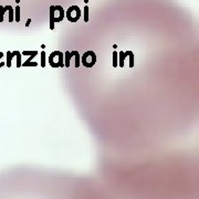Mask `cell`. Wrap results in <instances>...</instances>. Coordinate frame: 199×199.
Instances as JSON below:
<instances>
[{"label": "cell", "instance_id": "obj_9", "mask_svg": "<svg viewBox=\"0 0 199 199\" xmlns=\"http://www.w3.org/2000/svg\"><path fill=\"white\" fill-rule=\"evenodd\" d=\"M7 10L9 11V22H13L14 20V11H13V8L11 6H6Z\"/></svg>", "mask_w": 199, "mask_h": 199}, {"label": "cell", "instance_id": "obj_1", "mask_svg": "<svg viewBox=\"0 0 199 199\" xmlns=\"http://www.w3.org/2000/svg\"><path fill=\"white\" fill-rule=\"evenodd\" d=\"M49 64L52 68H64L63 53L61 51H53L49 55Z\"/></svg>", "mask_w": 199, "mask_h": 199}, {"label": "cell", "instance_id": "obj_3", "mask_svg": "<svg viewBox=\"0 0 199 199\" xmlns=\"http://www.w3.org/2000/svg\"><path fill=\"white\" fill-rule=\"evenodd\" d=\"M81 10L78 6L73 5L66 10V13H64V16H66V19L70 22H76L81 18Z\"/></svg>", "mask_w": 199, "mask_h": 199}, {"label": "cell", "instance_id": "obj_7", "mask_svg": "<svg viewBox=\"0 0 199 199\" xmlns=\"http://www.w3.org/2000/svg\"><path fill=\"white\" fill-rule=\"evenodd\" d=\"M11 53H12V55H13V57H16L17 68H21V65H22V61H21L22 54H21V52H19V51H13V52H11Z\"/></svg>", "mask_w": 199, "mask_h": 199}, {"label": "cell", "instance_id": "obj_19", "mask_svg": "<svg viewBox=\"0 0 199 199\" xmlns=\"http://www.w3.org/2000/svg\"><path fill=\"white\" fill-rule=\"evenodd\" d=\"M30 23H31V19H28V20H27V22H26V27H29V26H30Z\"/></svg>", "mask_w": 199, "mask_h": 199}, {"label": "cell", "instance_id": "obj_8", "mask_svg": "<svg viewBox=\"0 0 199 199\" xmlns=\"http://www.w3.org/2000/svg\"><path fill=\"white\" fill-rule=\"evenodd\" d=\"M117 58L120 59V61H119L120 68H124V60L127 58L125 54H124V51H120V54H117Z\"/></svg>", "mask_w": 199, "mask_h": 199}, {"label": "cell", "instance_id": "obj_18", "mask_svg": "<svg viewBox=\"0 0 199 199\" xmlns=\"http://www.w3.org/2000/svg\"><path fill=\"white\" fill-rule=\"evenodd\" d=\"M128 59H130V68H133L134 66V54H133V52L130 53Z\"/></svg>", "mask_w": 199, "mask_h": 199}, {"label": "cell", "instance_id": "obj_13", "mask_svg": "<svg viewBox=\"0 0 199 199\" xmlns=\"http://www.w3.org/2000/svg\"><path fill=\"white\" fill-rule=\"evenodd\" d=\"M117 54H119V53L116 52V51L113 52V66L114 68H117V66H119V58H117Z\"/></svg>", "mask_w": 199, "mask_h": 199}, {"label": "cell", "instance_id": "obj_11", "mask_svg": "<svg viewBox=\"0 0 199 199\" xmlns=\"http://www.w3.org/2000/svg\"><path fill=\"white\" fill-rule=\"evenodd\" d=\"M14 21L16 22L20 21V6H17L14 8Z\"/></svg>", "mask_w": 199, "mask_h": 199}, {"label": "cell", "instance_id": "obj_12", "mask_svg": "<svg viewBox=\"0 0 199 199\" xmlns=\"http://www.w3.org/2000/svg\"><path fill=\"white\" fill-rule=\"evenodd\" d=\"M7 11V8L3 6H0V22H3L5 20V13Z\"/></svg>", "mask_w": 199, "mask_h": 199}, {"label": "cell", "instance_id": "obj_15", "mask_svg": "<svg viewBox=\"0 0 199 199\" xmlns=\"http://www.w3.org/2000/svg\"><path fill=\"white\" fill-rule=\"evenodd\" d=\"M40 58H41V66L44 68L45 66V52L44 51H42V52L40 53Z\"/></svg>", "mask_w": 199, "mask_h": 199}, {"label": "cell", "instance_id": "obj_6", "mask_svg": "<svg viewBox=\"0 0 199 199\" xmlns=\"http://www.w3.org/2000/svg\"><path fill=\"white\" fill-rule=\"evenodd\" d=\"M63 62H64V66L69 68L71 65V53L70 51H66L65 53H63Z\"/></svg>", "mask_w": 199, "mask_h": 199}, {"label": "cell", "instance_id": "obj_10", "mask_svg": "<svg viewBox=\"0 0 199 199\" xmlns=\"http://www.w3.org/2000/svg\"><path fill=\"white\" fill-rule=\"evenodd\" d=\"M6 57H7V61H6V65L8 66V68H10L11 66V62H12V59H13V55H12V53H11V51H8L7 53H6Z\"/></svg>", "mask_w": 199, "mask_h": 199}, {"label": "cell", "instance_id": "obj_4", "mask_svg": "<svg viewBox=\"0 0 199 199\" xmlns=\"http://www.w3.org/2000/svg\"><path fill=\"white\" fill-rule=\"evenodd\" d=\"M64 9L61 6H54V23L55 22H61L64 19Z\"/></svg>", "mask_w": 199, "mask_h": 199}, {"label": "cell", "instance_id": "obj_16", "mask_svg": "<svg viewBox=\"0 0 199 199\" xmlns=\"http://www.w3.org/2000/svg\"><path fill=\"white\" fill-rule=\"evenodd\" d=\"M38 64H39L38 62L30 61V62H23L21 66H37V65H38Z\"/></svg>", "mask_w": 199, "mask_h": 199}, {"label": "cell", "instance_id": "obj_2", "mask_svg": "<svg viewBox=\"0 0 199 199\" xmlns=\"http://www.w3.org/2000/svg\"><path fill=\"white\" fill-rule=\"evenodd\" d=\"M81 62L85 68H93L96 63V54L94 51H86L84 54L81 57Z\"/></svg>", "mask_w": 199, "mask_h": 199}, {"label": "cell", "instance_id": "obj_5", "mask_svg": "<svg viewBox=\"0 0 199 199\" xmlns=\"http://www.w3.org/2000/svg\"><path fill=\"white\" fill-rule=\"evenodd\" d=\"M70 53H71V60L74 61L75 68H79V66H80V63H81V57H80V54H79V52L76 50H74V51H72V52H70Z\"/></svg>", "mask_w": 199, "mask_h": 199}, {"label": "cell", "instance_id": "obj_20", "mask_svg": "<svg viewBox=\"0 0 199 199\" xmlns=\"http://www.w3.org/2000/svg\"><path fill=\"white\" fill-rule=\"evenodd\" d=\"M5 64H6V63H5L3 61V62H0V68H3V66H5Z\"/></svg>", "mask_w": 199, "mask_h": 199}, {"label": "cell", "instance_id": "obj_17", "mask_svg": "<svg viewBox=\"0 0 199 199\" xmlns=\"http://www.w3.org/2000/svg\"><path fill=\"white\" fill-rule=\"evenodd\" d=\"M84 21L85 22L89 21V7L88 6L84 7Z\"/></svg>", "mask_w": 199, "mask_h": 199}, {"label": "cell", "instance_id": "obj_21", "mask_svg": "<svg viewBox=\"0 0 199 199\" xmlns=\"http://www.w3.org/2000/svg\"><path fill=\"white\" fill-rule=\"evenodd\" d=\"M3 57H5V54H3V53L1 52V51H0V59H1V58H3Z\"/></svg>", "mask_w": 199, "mask_h": 199}, {"label": "cell", "instance_id": "obj_14", "mask_svg": "<svg viewBox=\"0 0 199 199\" xmlns=\"http://www.w3.org/2000/svg\"><path fill=\"white\" fill-rule=\"evenodd\" d=\"M38 51H23V52L21 53V54H23V55H29V57H31V55H38Z\"/></svg>", "mask_w": 199, "mask_h": 199}]
</instances>
